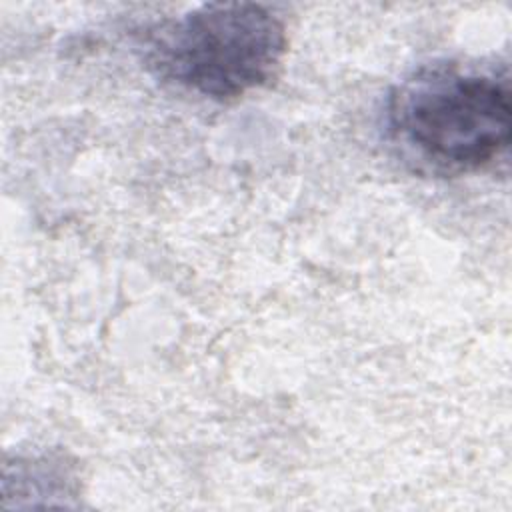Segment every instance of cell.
Listing matches in <instances>:
<instances>
[{"label": "cell", "mask_w": 512, "mask_h": 512, "mask_svg": "<svg viewBox=\"0 0 512 512\" xmlns=\"http://www.w3.org/2000/svg\"><path fill=\"white\" fill-rule=\"evenodd\" d=\"M384 126L398 156L418 172L460 176L482 170L510 144L508 80L454 60L424 64L390 92Z\"/></svg>", "instance_id": "obj_1"}, {"label": "cell", "mask_w": 512, "mask_h": 512, "mask_svg": "<svg viewBox=\"0 0 512 512\" xmlns=\"http://www.w3.org/2000/svg\"><path fill=\"white\" fill-rule=\"evenodd\" d=\"M288 48L286 26L256 2H214L148 28L146 68L160 80L216 102L270 84Z\"/></svg>", "instance_id": "obj_2"}]
</instances>
